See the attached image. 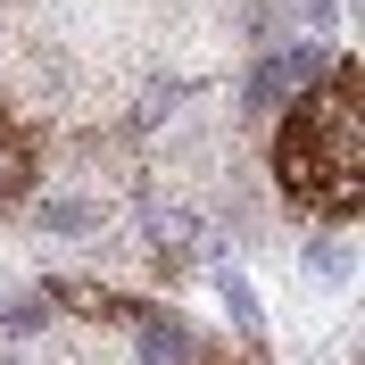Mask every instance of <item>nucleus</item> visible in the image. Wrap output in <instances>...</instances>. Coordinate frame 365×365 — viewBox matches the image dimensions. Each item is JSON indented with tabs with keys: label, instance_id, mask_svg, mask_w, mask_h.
Instances as JSON below:
<instances>
[{
	"label": "nucleus",
	"instance_id": "0eeeda50",
	"mask_svg": "<svg viewBox=\"0 0 365 365\" xmlns=\"http://www.w3.org/2000/svg\"><path fill=\"white\" fill-rule=\"evenodd\" d=\"M42 316H50L42 299H17V307H9V332H42Z\"/></svg>",
	"mask_w": 365,
	"mask_h": 365
},
{
	"label": "nucleus",
	"instance_id": "39448f33",
	"mask_svg": "<svg viewBox=\"0 0 365 365\" xmlns=\"http://www.w3.org/2000/svg\"><path fill=\"white\" fill-rule=\"evenodd\" d=\"M34 216H42L50 232H91V225H100V207H91V200H42Z\"/></svg>",
	"mask_w": 365,
	"mask_h": 365
},
{
	"label": "nucleus",
	"instance_id": "6e6552de",
	"mask_svg": "<svg viewBox=\"0 0 365 365\" xmlns=\"http://www.w3.org/2000/svg\"><path fill=\"white\" fill-rule=\"evenodd\" d=\"M299 17L316 25V34H332V25H341V9H332V0H299Z\"/></svg>",
	"mask_w": 365,
	"mask_h": 365
},
{
	"label": "nucleus",
	"instance_id": "f257e3e1",
	"mask_svg": "<svg viewBox=\"0 0 365 365\" xmlns=\"http://www.w3.org/2000/svg\"><path fill=\"white\" fill-rule=\"evenodd\" d=\"M274 175L324 225H349L365 207V133H357V67L349 58H324L316 91H299V108L282 116Z\"/></svg>",
	"mask_w": 365,
	"mask_h": 365
},
{
	"label": "nucleus",
	"instance_id": "423d86ee",
	"mask_svg": "<svg viewBox=\"0 0 365 365\" xmlns=\"http://www.w3.org/2000/svg\"><path fill=\"white\" fill-rule=\"evenodd\" d=\"M225 307H232V324H241L250 341H266V324H257V291H250V282H241L232 266H225Z\"/></svg>",
	"mask_w": 365,
	"mask_h": 365
},
{
	"label": "nucleus",
	"instance_id": "20e7f679",
	"mask_svg": "<svg viewBox=\"0 0 365 365\" xmlns=\"http://www.w3.org/2000/svg\"><path fill=\"white\" fill-rule=\"evenodd\" d=\"M25 182H34V133H25V116L0 100V207L25 200Z\"/></svg>",
	"mask_w": 365,
	"mask_h": 365
},
{
	"label": "nucleus",
	"instance_id": "f03ea898",
	"mask_svg": "<svg viewBox=\"0 0 365 365\" xmlns=\"http://www.w3.org/2000/svg\"><path fill=\"white\" fill-rule=\"evenodd\" d=\"M324 75V50L316 42H299V50H282V58H266V67L250 75V108L266 116V108H282V100H291V91H307Z\"/></svg>",
	"mask_w": 365,
	"mask_h": 365
},
{
	"label": "nucleus",
	"instance_id": "1a4fd4ad",
	"mask_svg": "<svg viewBox=\"0 0 365 365\" xmlns=\"http://www.w3.org/2000/svg\"><path fill=\"white\" fill-rule=\"evenodd\" d=\"M191 365H232V357H191ZM241 365H257V357H241Z\"/></svg>",
	"mask_w": 365,
	"mask_h": 365
},
{
	"label": "nucleus",
	"instance_id": "7ed1b4c3",
	"mask_svg": "<svg viewBox=\"0 0 365 365\" xmlns=\"http://www.w3.org/2000/svg\"><path fill=\"white\" fill-rule=\"evenodd\" d=\"M133 349H141V365H191L200 357L191 332H182L175 316H158V307H133Z\"/></svg>",
	"mask_w": 365,
	"mask_h": 365
}]
</instances>
